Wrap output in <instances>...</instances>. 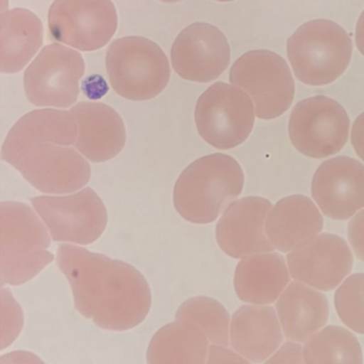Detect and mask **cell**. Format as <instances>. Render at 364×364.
<instances>
[{
    "label": "cell",
    "mask_w": 364,
    "mask_h": 364,
    "mask_svg": "<svg viewBox=\"0 0 364 364\" xmlns=\"http://www.w3.org/2000/svg\"><path fill=\"white\" fill-rule=\"evenodd\" d=\"M57 264L72 287L76 310L109 331L142 323L152 306L146 277L134 266L74 245H59Z\"/></svg>",
    "instance_id": "obj_1"
},
{
    "label": "cell",
    "mask_w": 364,
    "mask_h": 364,
    "mask_svg": "<svg viewBox=\"0 0 364 364\" xmlns=\"http://www.w3.org/2000/svg\"><path fill=\"white\" fill-rule=\"evenodd\" d=\"M245 176L236 159L223 153L206 155L180 174L173 189L178 214L196 225L216 220L244 188Z\"/></svg>",
    "instance_id": "obj_2"
},
{
    "label": "cell",
    "mask_w": 364,
    "mask_h": 364,
    "mask_svg": "<svg viewBox=\"0 0 364 364\" xmlns=\"http://www.w3.org/2000/svg\"><path fill=\"white\" fill-rule=\"evenodd\" d=\"M41 219L27 204H0L1 287L28 282L54 259L48 250L52 236Z\"/></svg>",
    "instance_id": "obj_3"
},
{
    "label": "cell",
    "mask_w": 364,
    "mask_h": 364,
    "mask_svg": "<svg viewBox=\"0 0 364 364\" xmlns=\"http://www.w3.org/2000/svg\"><path fill=\"white\" fill-rule=\"evenodd\" d=\"M1 159L44 193H75L91 178L90 165L80 151L50 140L3 144Z\"/></svg>",
    "instance_id": "obj_4"
},
{
    "label": "cell",
    "mask_w": 364,
    "mask_h": 364,
    "mask_svg": "<svg viewBox=\"0 0 364 364\" xmlns=\"http://www.w3.org/2000/svg\"><path fill=\"white\" fill-rule=\"evenodd\" d=\"M287 50L296 78L310 86H326L346 71L353 41L336 23L315 20L295 31L287 40Z\"/></svg>",
    "instance_id": "obj_5"
},
{
    "label": "cell",
    "mask_w": 364,
    "mask_h": 364,
    "mask_svg": "<svg viewBox=\"0 0 364 364\" xmlns=\"http://www.w3.org/2000/svg\"><path fill=\"white\" fill-rule=\"evenodd\" d=\"M112 89L124 99L148 101L161 95L170 80V65L155 42L142 37L114 40L106 55Z\"/></svg>",
    "instance_id": "obj_6"
},
{
    "label": "cell",
    "mask_w": 364,
    "mask_h": 364,
    "mask_svg": "<svg viewBox=\"0 0 364 364\" xmlns=\"http://www.w3.org/2000/svg\"><path fill=\"white\" fill-rule=\"evenodd\" d=\"M230 82L252 97L255 116L263 120L284 114L295 95V82L287 61L270 50H251L240 57L232 65Z\"/></svg>",
    "instance_id": "obj_7"
},
{
    "label": "cell",
    "mask_w": 364,
    "mask_h": 364,
    "mask_svg": "<svg viewBox=\"0 0 364 364\" xmlns=\"http://www.w3.org/2000/svg\"><path fill=\"white\" fill-rule=\"evenodd\" d=\"M255 117L247 92L225 82H216L202 93L195 109L198 133L219 150H230L246 141Z\"/></svg>",
    "instance_id": "obj_8"
},
{
    "label": "cell",
    "mask_w": 364,
    "mask_h": 364,
    "mask_svg": "<svg viewBox=\"0 0 364 364\" xmlns=\"http://www.w3.org/2000/svg\"><path fill=\"white\" fill-rule=\"evenodd\" d=\"M31 201L54 242L90 245L107 227L105 204L90 187L73 195L40 196Z\"/></svg>",
    "instance_id": "obj_9"
},
{
    "label": "cell",
    "mask_w": 364,
    "mask_h": 364,
    "mask_svg": "<svg viewBox=\"0 0 364 364\" xmlns=\"http://www.w3.org/2000/svg\"><path fill=\"white\" fill-rule=\"evenodd\" d=\"M349 127L348 114L336 100L313 97L296 104L289 117V134L300 153L321 159L344 148Z\"/></svg>",
    "instance_id": "obj_10"
},
{
    "label": "cell",
    "mask_w": 364,
    "mask_h": 364,
    "mask_svg": "<svg viewBox=\"0 0 364 364\" xmlns=\"http://www.w3.org/2000/svg\"><path fill=\"white\" fill-rule=\"evenodd\" d=\"M85 69L76 50L60 44L46 46L25 72L27 97L39 107H70L77 101Z\"/></svg>",
    "instance_id": "obj_11"
},
{
    "label": "cell",
    "mask_w": 364,
    "mask_h": 364,
    "mask_svg": "<svg viewBox=\"0 0 364 364\" xmlns=\"http://www.w3.org/2000/svg\"><path fill=\"white\" fill-rule=\"evenodd\" d=\"M117 27L112 0H55L48 14L50 38L82 52L104 48Z\"/></svg>",
    "instance_id": "obj_12"
},
{
    "label": "cell",
    "mask_w": 364,
    "mask_h": 364,
    "mask_svg": "<svg viewBox=\"0 0 364 364\" xmlns=\"http://www.w3.org/2000/svg\"><path fill=\"white\" fill-rule=\"evenodd\" d=\"M231 50L225 36L208 23H195L181 31L171 48L172 68L196 82H210L227 70Z\"/></svg>",
    "instance_id": "obj_13"
},
{
    "label": "cell",
    "mask_w": 364,
    "mask_h": 364,
    "mask_svg": "<svg viewBox=\"0 0 364 364\" xmlns=\"http://www.w3.org/2000/svg\"><path fill=\"white\" fill-rule=\"evenodd\" d=\"M353 257L344 240L321 233L291 250L287 255L289 272L296 281L319 291L338 287L353 269Z\"/></svg>",
    "instance_id": "obj_14"
},
{
    "label": "cell",
    "mask_w": 364,
    "mask_h": 364,
    "mask_svg": "<svg viewBox=\"0 0 364 364\" xmlns=\"http://www.w3.org/2000/svg\"><path fill=\"white\" fill-rule=\"evenodd\" d=\"M311 193L326 216L350 218L364 208V166L348 156L323 161L313 176Z\"/></svg>",
    "instance_id": "obj_15"
},
{
    "label": "cell",
    "mask_w": 364,
    "mask_h": 364,
    "mask_svg": "<svg viewBox=\"0 0 364 364\" xmlns=\"http://www.w3.org/2000/svg\"><path fill=\"white\" fill-rule=\"evenodd\" d=\"M272 208V202L261 197L242 198L230 204L216 225L221 250L233 259L274 251L265 230Z\"/></svg>",
    "instance_id": "obj_16"
},
{
    "label": "cell",
    "mask_w": 364,
    "mask_h": 364,
    "mask_svg": "<svg viewBox=\"0 0 364 364\" xmlns=\"http://www.w3.org/2000/svg\"><path fill=\"white\" fill-rule=\"evenodd\" d=\"M78 125L76 150L93 163H104L120 154L127 129L120 114L103 103L80 102L71 109Z\"/></svg>",
    "instance_id": "obj_17"
},
{
    "label": "cell",
    "mask_w": 364,
    "mask_h": 364,
    "mask_svg": "<svg viewBox=\"0 0 364 364\" xmlns=\"http://www.w3.org/2000/svg\"><path fill=\"white\" fill-rule=\"evenodd\" d=\"M280 319L270 306H242L232 316L230 342L249 362H265L282 344Z\"/></svg>",
    "instance_id": "obj_18"
},
{
    "label": "cell",
    "mask_w": 364,
    "mask_h": 364,
    "mask_svg": "<svg viewBox=\"0 0 364 364\" xmlns=\"http://www.w3.org/2000/svg\"><path fill=\"white\" fill-rule=\"evenodd\" d=\"M323 219L312 200L306 196L283 198L272 208L265 230L274 248L289 252L318 235Z\"/></svg>",
    "instance_id": "obj_19"
},
{
    "label": "cell",
    "mask_w": 364,
    "mask_h": 364,
    "mask_svg": "<svg viewBox=\"0 0 364 364\" xmlns=\"http://www.w3.org/2000/svg\"><path fill=\"white\" fill-rule=\"evenodd\" d=\"M284 257L266 252L242 257L234 276V289L242 301L270 304L280 297L289 283Z\"/></svg>",
    "instance_id": "obj_20"
},
{
    "label": "cell",
    "mask_w": 364,
    "mask_h": 364,
    "mask_svg": "<svg viewBox=\"0 0 364 364\" xmlns=\"http://www.w3.org/2000/svg\"><path fill=\"white\" fill-rule=\"evenodd\" d=\"M277 311L285 336L294 342L302 343L326 325L329 304L321 291L296 281L279 298Z\"/></svg>",
    "instance_id": "obj_21"
},
{
    "label": "cell",
    "mask_w": 364,
    "mask_h": 364,
    "mask_svg": "<svg viewBox=\"0 0 364 364\" xmlns=\"http://www.w3.org/2000/svg\"><path fill=\"white\" fill-rule=\"evenodd\" d=\"M43 43V25L26 9H14L1 14L0 70L12 74L22 71Z\"/></svg>",
    "instance_id": "obj_22"
},
{
    "label": "cell",
    "mask_w": 364,
    "mask_h": 364,
    "mask_svg": "<svg viewBox=\"0 0 364 364\" xmlns=\"http://www.w3.org/2000/svg\"><path fill=\"white\" fill-rule=\"evenodd\" d=\"M208 336L191 321H178L159 330L151 340L146 362L156 363H205Z\"/></svg>",
    "instance_id": "obj_23"
},
{
    "label": "cell",
    "mask_w": 364,
    "mask_h": 364,
    "mask_svg": "<svg viewBox=\"0 0 364 364\" xmlns=\"http://www.w3.org/2000/svg\"><path fill=\"white\" fill-rule=\"evenodd\" d=\"M77 135V122L71 112L40 109L21 118L10 129L4 144L50 140L65 146H73Z\"/></svg>",
    "instance_id": "obj_24"
},
{
    "label": "cell",
    "mask_w": 364,
    "mask_h": 364,
    "mask_svg": "<svg viewBox=\"0 0 364 364\" xmlns=\"http://www.w3.org/2000/svg\"><path fill=\"white\" fill-rule=\"evenodd\" d=\"M306 363H357L363 362L355 334L340 326H328L306 341Z\"/></svg>",
    "instance_id": "obj_25"
},
{
    "label": "cell",
    "mask_w": 364,
    "mask_h": 364,
    "mask_svg": "<svg viewBox=\"0 0 364 364\" xmlns=\"http://www.w3.org/2000/svg\"><path fill=\"white\" fill-rule=\"evenodd\" d=\"M176 318L197 325L213 344L229 345V313L216 299L205 296L189 298L178 309Z\"/></svg>",
    "instance_id": "obj_26"
},
{
    "label": "cell",
    "mask_w": 364,
    "mask_h": 364,
    "mask_svg": "<svg viewBox=\"0 0 364 364\" xmlns=\"http://www.w3.org/2000/svg\"><path fill=\"white\" fill-rule=\"evenodd\" d=\"M334 304L341 321L364 334V274H351L338 287Z\"/></svg>",
    "instance_id": "obj_27"
},
{
    "label": "cell",
    "mask_w": 364,
    "mask_h": 364,
    "mask_svg": "<svg viewBox=\"0 0 364 364\" xmlns=\"http://www.w3.org/2000/svg\"><path fill=\"white\" fill-rule=\"evenodd\" d=\"M1 289L3 301V336L1 349H5L16 341L23 327V312L18 302L14 299L10 289Z\"/></svg>",
    "instance_id": "obj_28"
},
{
    "label": "cell",
    "mask_w": 364,
    "mask_h": 364,
    "mask_svg": "<svg viewBox=\"0 0 364 364\" xmlns=\"http://www.w3.org/2000/svg\"><path fill=\"white\" fill-rule=\"evenodd\" d=\"M347 234L355 257L364 262V210L349 221Z\"/></svg>",
    "instance_id": "obj_29"
},
{
    "label": "cell",
    "mask_w": 364,
    "mask_h": 364,
    "mask_svg": "<svg viewBox=\"0 0 364 364\" xmlns=\"http://www.w3.org/2000/svg\"><path fill=\"white\" fill-rule=\"evenodd\" d=\"M267 363H302L304 362V349L296 343H285L270 359Z\"/></svg>",
    "instance_id": "obj_30"
},
{
    "label": "cell",
    "mask_w": 364,
    "mask_h": 364,
    "mask_svg": "<svg viewBox=\"0 0 364 364\" xmlns=\"http://www.w3.org/2000/svg\"><path fill=\"white\" fill-rule=\"evenodd\" d=\"M230 362L247 363L249 361L228 348L225 345L213 344L208 347V359L206 363H230Z\"/></svg>",
    "instance_id": "obj_31"
},
{
    "label": "cell",
    "mask_w": 364,
    "mask_h": 364,
    "mask_svg": "<svg viewBox=\"0 0 364 364\" xmlns=\"http://www.w3.org/2000/svg\"><path fill=\"white\" fill-rule=\"evenodd\" d=\"M351 144L358 156L364 161V112H362L353 122Z\"/></svg>",
    "instance_id": "obj_32"
},
{
    "label": "cell",
    "mask_w": 364,
    "mask_h": 364,
    "mask_svg": "<svg viewBox=\"0 0 364 364\" xmlns=\"http://www.w3.org/2000/svg\"><path fill=\"white\" fill-rule=\"evenodd\" d=\"M21 357L24 358V359L22 360L23 363H24V362H42L41 360L38 359L35 355L29 353H24V351L8 353V355H5L1 358L0 361H1V363H8V362H10V363H20Z\"/></svg>",
    "instance_id": "obj_33"
},
{
    "label": "cell",
    "mask_w": 364,
    "mask_h": 364,
    "mask_svg": "<svg viewBox=\"0 0 364 364\" xmlns=\"http://www.w3.org/2000/svg\"><path fill=\"white\" fill-rule=\"evenodd\" d=\"M355 46L364 56V11L360 16L355 27Z\"/></svg>",
    "instance_id": "obj_34"
},
{
    "label": "cell",
    "mask_w": 364,
    "mask_h": 364,
    "mask_svg": "<svg viewBox=\"0 0 364 364\" xmlns=\"http://www.w3.org/2000/svg\"><path fill=\"white\" fill-rule=\"evenodd\" d=\"M163 3H178V1H181V0H161Z\"/></svg>",
    "instance_id": "obj_35"
},
{
    "label": "cell",
    "mask_w": 364,
    "mask_h": 364,
    "mask_svg": "<svg viewBox=\"0 0 364 364\" xmlns=\"http://www.w3.org/2000/svg\"><path fill=\"white\" fill-rule=\"evenodd\" d=\"M217 1H223V3H228V1H234V0H217Z\"/></svg>",
    "instance_id": "obj_36"
}]
</instances>
